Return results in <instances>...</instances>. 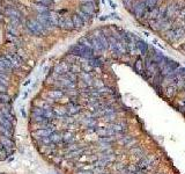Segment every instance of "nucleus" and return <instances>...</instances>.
<instances>
[{"mask_svg": "<svg viewBox=\"0 0 185 174\" xmlns=\"http://www.w3.org/2000/svg\"><path fill=\"white\" fill-rule=\"evenodd\" d=\"M0 174H11V173H0Z\"/></svg>", "mask_w": 185, "mask_h": 174, "instance_id": "obj_19", "label": "nucleus"}, {"mask_svg": "<svg viewBox=\"0 0 185 174\" xmlns=\"http://www.w3.org/2000/svg\"><path fill=\"white\" fill-rule=\"evenodd\" d=\"M49 11H50V9H49ZM49 11L48 12H44V13H38L37 16H36V20L40 22L41 25L44 27L49 33H52V31L56 29V27H53L52 23L49 20Z\"/></svg>", "mask_w": 185, "mask_h": 174, "instance_id": "obj_3", "label": "nucleus"}, {"mask_svg": "<svg viewBox=\"0 0 185 174\" xmlns=\"http://www.w3.org/2000/svg\"><path fill=\"white\" fill-rule=\"evenodd\" d=\"M58 28L67 31L75 30L74 26H73V21H72V17L68 16V15H60L59 22H58Z\"/></svg>", "mask_w": 185, "mask_h": 174, "instance_id": "obj_4", "label": "nucleus"}, {"mask_svg": "<svg viewBox=\"0 0 185 174\" xmlns=\"http://www.w3.org/2000/svg\"><path fill=\"white\" fill-rule=\"evenodd\" d=\"M105 51L67 50L30 101L28 132L60 174H182L124 100Z\"/></svg>", "mask_w": 185, "mask_h": 174, "instance_id": "obj_1", "label": "nucleus"}, {"mask_svg": "<svg viewBox=\"0 0 185 174\" xmlns=\"http://www.w3.org/2000/svg\"><path fill=\"white\" fill-rule=\"evenodd\" d=\"M182 19H183V23H185V16H184V17H182Z\"/></svg>", "mask_w": 185, "mask_h": 174, "instance_id": "obj_18", "label": "nucleus"}, {"mask_svg": "<svg viewBox=\"0 0 185 174\" xmlns=\"http://www.w3.org/2000/svg\"><path fill=\"white\" fill-rule=\"evenodd\" d=\"M145 2H146L147 8H153V7H156L159 0H145Z\"/></svg>", "mask_w": 185, "mask_h": 174, "instance_id": "obj_12", "label": "nucleus"}, {"mask_svg": "<svg viewBox=\"0 0 185 174\" xmlns=\"http://www.w3.org/2000/svg\"><path fill=\"white\" fill-rule=\"evenodd\" d=\"M133 8L130 11L131 13L134 15V17L136 19H138V20H140L141 17H142V14H144V12H145L146 9H147V6H146V2L145 0H139V1H137L136 2V5L134 6H132Z\"/></svg>", "mask_w": 185, "mask_h": 174, "instance_id": "obj_5", "label": "nucleus"}, {"mask_svg": "<svg viewBox=\"0 0 185 174\" xmlns=\"http://www.w3.org/2000/svg\"><path fill=\"white\" fill-rule=\"evenodd\" d=\"M59 17H60V14L56 12V11H49V20L52 23L53 27L58 28V22H59Z\"/></svg>", "mask_w": 185, "mask_h": 174, "instance_id": "obj_9", "label": "nucleus"}, {"mask_svg": "<svg viewBox=\"0 0 185 174\" xmlns=\"http://www.w3.org/2000/svg\"><path fill=\"white\" fill-rule=\"evenodd\" d=\"M108 1H109V4H110L111 8H114V9H115L116 7H117V6H116V4H115V2H112V0H108Z\"/></svg>", "mask_w": 185, "mask_h": 174, "instance_id": "obj_14", "label": "nucleus"}, {"mask_svg": "<svg viewBox=\"0 0 185 174\" xmlns=\"http://www.w3.org/2000/svg\"><path fill=\"white\" fill-rule=\"evenodd\" d=\"M106 19H109V15H104V16L100 17V20H101V21H105Z\"/></svg>", "mask_w": 185, "mask_h": 174, "instance_id": "obj_17", "label": "nucleus"}, {"mask_svg": "<svg viewBox=\"0 0 185 174\" xmlns=\"http://www.w3.org/2000/svg\"><path fill=\"white\" fill-rule=\"evenodd\" d=\"M92 1H95V0H80L81 4H87V2H92Z\"/></svg>", "mask_w": 185, "mask_h": 174, "instance_id": "obj_16", "label": "nucleus"}, {"mask_svg": "<svg viewBox=\"0 0 185 174\" xmlns=\"http://www.w3.org/2000/svg\"><path fill=\"white\" fill-rule=\"evenodd\" d=\"M75 13H76L80 17H81V20H82L84 23H88V22L90 21V19H92V16H89L88 14H86L84 12H82V11H81V9H79V8L76 9V12H75Z\"/></svg>", "mask_w": 185, "mask_h": 174, "instance_id": "obj_10", "label": "nucleus"}, {"mask_svg": "<svg viewBox=\"0 0 185 174\" xmlns=\"http://www.w3.org/2000/svg\"><path fill=\"white\" fill-rule=\"evenodd\" d=\"M35 2L37 4H41V5H44V6H48L50 7L51 5L54 2V0H35Z\"/></svg>", "mask_w": 185, "mask_h": 174, "instance_id": "obj_13", "label": "nucleus"}, {"mask_svg": "<svg viewBox=\"0 0 185 174\" xmlns=\"http://www.w3.org/2000/svg\"><path fill=\"white\" fill-rule=\"evenodd\" d=\"M35 9L38 12V13H44V12H48L49 11V7L48 6H44V5H41V4L35 2Z\"/></svg>", "mask_w": 185, "mask_h": 174, "instance_id": "obj_11", "label": "nucleus"}, {"mask_svg": "<svg viewBox=\"0 0 185 174\" xmlns=\"http://www.w3.org/2000/svg\"><path fill=\"white\" fill-rule=\"evenodd\" d=\"M82 12H84L86 14H88L89 16H96L97 14V4L96 1H92V2H87V4H81L80 8Z\"/></svg>", "mask_w": 185, "mask_h": 174, "instance_id": "obj_6", "label": "nucleus"}, {"mask_svg": "<svg viewBox=\"0 0 185 174\" xmlns=\"http://www.w3.org/2000/svg\"><path fill=\"white\" fill-rule=\"evenodd\" d=\"M4 14L6 16H8L9 19H22V14L20 11L13 7V6H7L4 9Z\"/></svg>", "mask_w": 185, "mask_h": 174, "instance_id": "obj_7", "label": "nucleus"}, {"mask_svg": "<svg viewBox=\"0 0 185 174\" xmlns=\"http://www.w3.org/2000/svg\"><path fill=\"white\" fill-rule=\"evenodd\" d=\"M26 28L28 29V31H29L31 35L37 36V37H45V36H48V35L50 34L36 19L28 20V21L26 22Z\"/></svg>", "mask_w": 185, "mask_h": 174, "instance_id": "obj_2", "label": "nucleus"}, {"mask_svg": "<svg viewBox=\"0 0 185 174\" xmlns=\"http://www.w3.org/2000/svg\"><path fill=\"white\" fill-rule=\"evenodd\" d=\"M71 17H72V21H73V26H74L75 30H80V29H82V28H84V22L81 20V17H80L78 14L74 13Z\"/></svg>", "mask_w": 185, "mask_h": 174, "instance_id": "obj_8", "label": "nucleus"}, {"mask_svg": "<svg viewBox=\"0 0 185 174\" xmlns=\"http://www.w3.org/2000/svg\"><path fill=\"white\" fill-rule=\"evenodd\" d=\"M102 2H105V0H102Z\"/></svg>", "mask_w": 185, "mask_h": 174, "instance_id": "obj_20", "label": "nucleus"}, {"mask_svg": "<svg viewBox=\"0 0 185 174\" xmlns=\"http://www.w3.org/2000/svg\"><path fill=\"white\" fill-rule=\"evenodd\" d=\"M179 15H181V17L185 16V7H183V8H182V11L179 12Z\"/></svg>", "mask_w": 185, "mask_h": 174, "instance_id": "obj_15", "label": "nucleus"}]
</instances>
